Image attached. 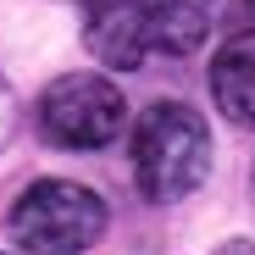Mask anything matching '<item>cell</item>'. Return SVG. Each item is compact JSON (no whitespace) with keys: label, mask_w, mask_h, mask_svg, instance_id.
Here are the masks:
<instances>
[{"label":"cell","mask_w":255,"mask_h":255,"mask_svg":"<svg viewBox=\"0 0 255 255\" xmlns=\"http://www.w3.org/2000/svg\"><path fill=\"white\" fill-rule=\"evenodd\" d=\"M205 11L194 0H89L83 50L111 72H139L155 56H194L205 45Z\"/></svg>","instance_id":"cell-1"},{"label":"cell","mask_w":255,"mask_h":255,"mask_svg":"<svg viewBox=\"0 0 255 255\" xmlns=\"http://www.w3.org/2000/svg\"><path fill=\"white\" fill-rule=\"evenodd\" d=\"M233 11H244V17H255V0H228Z\"/></svg>","instance_id":"cell-8"},{"label":"cell","mask_w":255,"mask_h":255,"mask_svg":"<svg viewBox=\"0 0 255 255\" xmlns=\"http://www.w3.org/2000/svg\"><path fill=\"white\" fill-rule=\"evenodd\" d=\"M33 117L56 150H106L128 128V100L100 72H61L45 83Z\"/></svg>","instance_id":"cell-4"},{"label":"cell","mask_w":255,"mask_h":255,"mask_svg":"<svg viewBox=\"0 0 255 255\" xmlns=\"http://www.w3.org/2000/svg\"><path fill=\"white\" fill-rule=\"evenodd\" d=\"M0 255H11V250H0Z\"/></svg>","instance_id":"cell-9"},{"label":"cell","mask_w":255,"mask_h":255,"mask_svg":"<svg viewBox=\"0 0 255 255\" xmlns=\"http://www.w3.org/2000/svg\"><path fill=\"white\" fill-rule=\"evenodd\" d=\"M128 161L150 205H178L211 178V122L183 100H155L128 133Z\"/></svg>","instance_id":"cell-2"},{"label":"cell","mask_w":255,"mask_h":255,"mask_svg":"<svg viewBox=\"0 0 255 255\" xmlns=\"http://www.w3.org/2000/svg\"><path fill=\"white\" fill-rule=\"evenodd\" d=\"M217 255H255V239H228Z\"/></svg>","instance_id":"cell-7"},{"label":"cell","mask_w":255,"mask_h":255,"mask_svg":"<svg viewBox=\"0 0 255 255\" xmlns=\"http://www.w3.org/2000/svg\"><path fill=\"white\" fill-rule=\"evenodd\" d=\"M11 133V95H6V83H0V144H6Z\"/></svg>","instance_id":"cell-6"},{"label":"cell","mask_w":255,"mask_h":255,"mask_svg":"<svg viewBox=\"0 0 255 255\" xmlns=\"http://www.w3.org/2000/svg\"><path fill=\"white\" fill-rule=\"evenodd\" d=\"M211 100H217V111L244 128V133H255V28L233 33L217 45V61H211Z\"/></svg>","instance_id":"cell-5"},{"label":"cell","mask_w":255,"mask_h":255,"mask_svg":"<svg viewBox=\"0 0 255 255\" xmlns=\"http://www.w3.org/2000/svg\"><path fill=\"white\" fill-rule=\"evenodd\" d=\"M106 200L78 178H33L6 211V233L22 255H83L106 239Z\"/></svg>","instance_id":"cell-3"}]
</instances>
